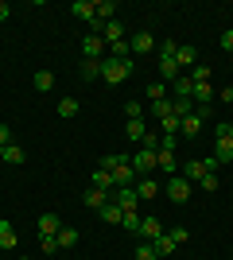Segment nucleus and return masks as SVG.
Listing matches in <instances>:
<instances>
[{
	"label": "nucleus",
	"mask_w": 233,
	"mask_h": 260,
	"mask_svg": "<svg viewBox=\"0 0 233 260\" xmlns=\"http://www.w3.org/2000/svg\"><path fill=\"white\" fill-rule=\"evenodd\" d=\"M97 167H101V171H109L113 179H117V186H132L136 183V171H132V163L124 159V155H101Z\"/></svg>",
	"instance_id": "obj_1"
},
{
	"label": "nucleus",
	"mask_w": 233,
	"mask_h": 260,
	"mask_svg": "<svg viewBox=\"0 0 233 260\" xmlns=\"http://www.w3.org/2000/svg\"><path fill=\"white\" fill-rule=\"evenodd\" d=\"M136 70V58H101V78L109 82V86H121L128 82V74Z\"/></svg>",
	"instance_id": "obj_2"
},
{
	"label": "nucleus",
	"mask_w": 233,
	"mask_h": 260,
	"mask_svg": "<svg viewBox=\"0 0 233 260\" xmlns=\"http://www.w3.org/2000/svg\"><path fill=\"white\" fill-rule=\"evenodd\" d=\"M190 190H194V183H190V179H183V175H171V179H167V186H163V194L171 198L175 206L190 202Z\"/></svg>",
	"instance_id": "obj_3"
},
{
	"label": "nucleus",
	"mask_w": 233,
	"mask_h": 260,
	"mask_svg": "<svg viewBox=\"0 0 233 260\" xmlns=\"http://www.w3.org/2000/svg\"><path fill=\"white\" fill-rule=\"evenodd\" d=\"M82 58H93V62L105 58V39H101V31H89L86 39H82Z\"/></svg>",
	"instance_id": "obj_4"
},
{
	"label": "nucleus",
	"mask_w": 233,
	"mask_h": 260,
	"mask_svg": "<svg viewBox=\"0 0 233 260\" xmlns=\"http://www.w3.org/2000/svg\"><path fill=\"white\" fill-rule=\"evenodd\" d=\"M109 202H117V206H121L124 214H132V210H140V198H136V186H117Z\"/></svg>",
	"instance_id": "obj_5"
},
{
	"label": "nucleus",
	"mask_w": 233,
	"mask_h": 260,
	"mask_svg": "<svg viewBox=\"0 0 233 260\" xmlns=\"http://www.w3.org/2000/svg\"><path fill=\"white\" fill-rule=\"evenodd\" d=\"M175 62H179V70H183V74H190V70L198 66V51H194L190 43H179V54H175Z\"/></svg>",
	"instance_id": "obj_6"
},
{
	"label": "nucleus",
	"mask_w": 233,
	"mask_h": 260,
	"mask_svg": "<svg viewBox=\"0 0 233 260\" xmlns=\"http://www.w3.org/2000/svg\"><path fill=\"white\" fill-rule=\"evenodd\" d=\"M128 163H132V171L140 175V179H144V175H148V171H152V167H155V152H148V148H140V152H136V155H132V159H128Z\"/></svg>",
	"instance_id": "obj_7"
},
{
	"label": "nucleus",
	"mask_w": 233,
	"mask_h": 260,
	"mask_svg": "<svg viewBox=\"0 0 233 260\" xmlns=\"http://www.w3.org/2000/svg\"><path fill=\"white\" fill-rule=\"evenodd\" d=\"M136 233H140V237L144 241H155V237H163V225H159V217H140V225H136Z\"/></svg>",
	"instance_id": "obj_8"
},
{
	"label": "nucleus",
	"mask_w": 233,
	"mask_h": 260,
	"mask_svg": "<svg viewBox=\"0 0 233 260\" xmlns=\"http://www.w3.org/2000/svg\"><path fill=\"white\" fill-rule=\"evenodd\" d=\"M128 51H132V58L136 54H148V51H155V39L148 31H136L132 39H128Z\"/></svg>",
	"instance_id": "obj_9"
},
{
	"label": "nucleus",
	"mask_w": 233,
	"mask_h": 260,
	"mask_svg": "<svg viewBox=\"0 0 233 260\" xmlns=\"http://www.w3.org/2000/svg\"><path fill=\"white\" fill-rule=\"evenodd\" d=\"M93 16H97V23L105 27V23L117 20V4H113V0H93Z\"/></svg>",
	"instance_id": "obj_10"
},
{
	"label": "nucleus",
	"mask_w": 233,
	"mask_h": 260,
	"mask_svg": "<svg viewBox=\"0 0 233 260\" xmlns=\"http://www.w3.org/2000/svg\"><path fill=\"white\" fill-rule=\"evenodd\" d=\"M136 198H140V202H144V198H155V194H159V183H155V179H148V175H144V179H136Z\"/></svg>",
	"instance_id": "obj_11"
},
{
	"label": "nucleus",
	"mask_w": 233,
	"mask_h": 260,
	"mask_svg": "<svg viewBox=\"0 0 233 260\" xmlns=\"http://www.w3.org/2000/svg\"><path fill=\"white\" fill-rule=\"evenodd\" d=\"M70 12H74L78 20H86V23H97V16H93V0H74Z\"/></svg>",
	"instance_id": "obj_12"
},
{
	"label": "nucleus",
	"mask_w": 233,
	"mask_h": 260,
	"mask_svg": "<svg viewBox=\"0 0 233 260\" xmlns=\"http://www.w3.org/2000/svg\"><path fill=\"white\" fill-rule=\"evenodd\" d=\"M101 39H105V47H113V43H121V39H124V27H121V20H113V23H105V27H101Z\"/></svg>",
	"instance_id": "obj_13"
},
{
	"label": "nucleus",
	"mask_w": 233,
	"mask_h": 260,
	"mask_svg": "<svg viewBox=\"0 0 233 260\" xmlns=\"http://www.w3.org/2000/svg\"><path fill=\"white\" fill-rule=\"evenodd\" d=\"M171 89H175V98H187V101H194V82H190L187 74H179L175 82H171Z\"/></svg>",
	"instance_id": "obj_14"
},
{
	"label": "nucleus",
	"mask_w": 233,
	"mask_h": 260,
	"mask_svg": "<svg viewBox=\"0 0 233 260\" xmlns=\"http://www.w3.org/2000/svg\"><path fill=\"white\" fill-rule=\"evenodd\" d=\"M0 249H16V225L8 217H0Z\"/></svg>",
	"instance_id": "obj_15"
},
{
	"label": "nucleus",
	"mask_w": 233,
	"mask_h": 260,
	"mask_svg": "<svg viewBox=\"0 0 233 260\" xmlns=\"http://www.w3.org/2000/svg\"><path fill=\"white\" fill-rule=\"evenodd\" d=\"M124 136L140 144V140L148 136V120H144V117H140V120H128V124H124Z\"/></svg>",
	"instance_id": "obj_16"
},
{
	"label": "nucleus",
	"mask_w": 233,
	"mask_h": 260,
	"mask_svg": "<svg viewBox=\"0 0 233 260\" xmlns=\"http://www.w3.org/2000/svg\"><path fill=\"white\" fill-rule=\"evenodd\" d=\"M214 159L218 163H233V140L225 136V140H214Z\"/></svg>",
	"instance_id": "obj_17"
},
{
	"label": "nucleus",
	"mask_w": 233,
	"mask_h": 260,
	"mask_svg": "<svg viewBox=\"0 0 233 260\" xmlns=\"http://www.w3.org/2000/svg\"><path fill=\"white\" fill-rule=\"evenodd\" d=\"M93 186H97V190H105V194H109V190H117V179H113L109 171H101V167H93Z\"/></svg>",
	"instance_id": "obj_18"
},
{
	"label": "nucleus",
	"mask_w": 233,
	"mask_h": 260,
	"mask_svg": "<svg viewBox=\"0 0 233 260\" xmlns=\"http://www.w3.org/2000/svg\"><path fill=\"white\" fill-rule=\"evenodd\" d=\"M97 214H101V221H109V225H121V217H124V210L117 206V202H105V206H101Z\"/></svg>",
	"instance_id": "obj_19"
},
{
	"label": "nucleus",
	"mask_w": 233,
	"mask_h": 260,
	"mask_svg": "<svg viewBox=\"0 0 233 260\" xmlns=\"http://www.w3.org/2000/svg\"><path fill=\"white\" fill-rule=\"evenodd\" d=\"M152 249H155V256H159V260H167L171 252L179 249V245H175V241H171V237L163 233V237H155V241H152Z\"/></svg>",
	"instance_id": "obj_20"
},
{
	"label": "nucleus",
	"mask_w": 233,
	"mask_h": 260,
	"mask_svg": "<svg viewBox=\"0 0 233 260\" xmlns=\"http://www.w3.org/2000/svg\"><path fill=\"white\" fill-rule=\"evenodd\" d=\"M35 225H39V233H58V229H62V225H58V214H51V210H43Z\"/></svg>",
	"instance_id": "obj_21"
},
{
	"label": "nucleus",
	"mask_w": 233,
	"mask_h": 260,
	"mask_svg": "<svg viewBox=\"0 0 233 260\" xmlns=\"http://www.w3.org/2000/svg\"><path fill=\"white\" fill-rule=\"evenodd\" d=\"M159 74H163L159 82H175V78L183 74V70H179V62H175V58H159Z\"/></svg>",
	"instance_id": "obj_22"
},
{
	"label": "nucleus",
	"mask_w": 233,
	"mask_h": 260,
	"mask_svg": "<svg viewBox=\"0 0 233 260\" xmlns=\"http://www.w3.org/2000/svg\"><path fill=\"white\" fill-rule=\"evenodd\" d=\"M155 167H159V171H167V175H179V167H175V152H155Z\"/></svg>",
	"instance_id": "obj_23"
},
{
	"label": "nucleus",
	"mask_w": 233,
	"mask_h": 260,
	"mask_svg": "<svg viewBox=\"0 0 233 260\" xmlns=\"http://www.w3.org/2000/svg\"><path fill=\"white\" fill-rule=\"evenodd\" d=\"M35 89H39V93H51V89H55V74H51V70H35Z\"/></svg>",
	"instance_id": "obj_24"
},
{
	"label": "nucleus",
	"mask_w": 233,
	"mask_h": 260,
	"mask_svg": "<svg viewBox=\"0 0 233 260\" xmlns=\"http://www.w3.org/2000/svg\"><path fill=\"white\" fill-rule=\"evenodd\" d=\"M105 202H109V194H105V190H97V186H89V190H86V206H89V210H101Z\"/></svg>",
	"instance_id": "obj_25"
},
{
	"label": "nucleus",
	"mask_w": 233,
	"mask_h": 260,
	"mask_svg": "<svg viewBox=\"0 0 233 260\" xmlns=\"http://www.w3.org/2000/svg\"><path fill=\"white\" fill-rule=\"evenodd\" d=\"M101 78V62H93V58H82V82H97Z\"/></svg>",
	"instance_id": "obj_26"
},
{
	"label": "nucleus",
	"mask_w": 233,
	"mask_h": 260,
	"mask_svg": "<svg viewBox=\"0 0 233 260\" xmlns=\"http://www.w3.org/2000/svg\"><path fill=\"white\" fill-rule=\"evenodd\" d=\"M55 241H58V249H74L78 245V229H58Z\"/></svg>",
	"instance_id": "obj_27"
},
{
	"label": "nucleus",
	"mask_w": 233,
	"mask_h": 260,
	"mask_svg": "<svg viewBox=\"0 0 233 260\" xmlns=\"http://www.w3.org/2000/svg\"><path fill=\"white\" fill-rule=\"evenodd\" d=\"M179 132H183V136H198V132H202V120L194 117V113H190V117H183V124H179Z\"/></svg>",
	"instance_id": "obj_28"
},
{
	"label": "nucleus",
	"mask_w": 233,
	"mask_h": 260,
	"mask_svg": "<svg viewBox=\"0 0 233 260\" xmlns=\"http://www.w3.org/2000/svg\"><path fill=\"white\" fill-rule=\"evenodd\" d=\"M179 124H183V120H179L175 113H171V117H163V120H159V136H179Z\"/></svg>",
	"instance_id": "obj_29"
},
{
	"label": "nucleus",
	"mask_w": 233,
	"mask_h": 260,
	"mask_svg": "<svg viewBox=\"0 0 233 260\" xmlns=\"http://www.w3.org/2000/svg\"><path fill=\"white\" fill-rule=\"evenodd\" d=\"M155 54H159V58H175V54H179V39H163V43H155Z\"/></svg>",
	"instance_id": "obj_30"
},
{
	"label": "nucleus",
	"mask_w": 233,
	"mask_h": 260,
	"mask_svg": "<svg viewBox=\"0 0 233 260\" xmlns=\"http://www.w3.org/2000/svg\"><path fill=\"white\" fill-rule=\"evenodd\" d=\"M58 117H62V120L78 117V98H62V101H58Z\"/></svg>",
	"instance_id": "obj_31"
},
{
	"label": "nucleus",
	"mask_w": 233,
	"mask_h": 260,
	"mask_svg": "<svg viewBox=\"0 0 233 260\" xmlns=\"http://www.w3.org/2000/svg\"><path fill=\"white\" fill-rule=\"evenodd\" d=\"M148 101H167V82H152V86H148Z\"/></svg>",
	"instance_id": "obj_32"
},
{
	"label": "nucleus",
	"mask_w": 233,
	"mask_h": 260,
	"mask_svg": "<svg viewBox=\"0 0 233 260\" xmlns=\"http://www.w3.org/2000/svg\"><path fill=\"white\" fill-rule=\"evenodd\" d=\"M109 58H132V51H128V39L113 43V47H109Z\"/></svg>",
	"instance_id": "obj_33"
},
{
	"label": "nucleus",
	"mask_w": 233,
	"mask_h": 260,
	"mask_svg": "<svg viewBox=\"0 0 233 260\" xmlns=\"http://www.w3.org/2000/svg\"><path fill=\"white\" fill-rule=\"evenodd\" d=\"M4 163H23V148L20 144H8V148H4Z\"/></svg>",
	"instance_id": "obj_34"
},
{
	"label": "nucleus",
	"mask_w": 233,
	"mask_h": 260,
	"mask_svg": "<svg viewBox=\"0 0 233 260\" xmlns=\"http://www.w3.org/2000/svg\"><path fill=\"white\" fill-rule=\"evenodd\" d=\"M187 78L194 82V86H198V82H210V66H202V62H198V66H194V70H190Z\"/></svg>",
	"instance_id": "obj_35"
},
{
	"label": "nucleus",
	"mask_w": 233,
	"mask_h": 260,
	"mask_svg": "<svg viewBox=\"0 0 233 260\" xmlns=\"http://www.w3.org/2000/svg\"><path fill=\"white\" fill-rule=\"evenodd\" d=\"M124 117H128V120H140V117H144V105H140V101H124Z\"/></svg>",
	"instance_id": "obj_36"
},
{
	"label": "nucleus",
	"mask_w": 233,
	"mask_h": 260,
	"mask_svg": "<svg viewBox=\"0 0 233 260\" xmlns=\"http://www.w3.org/2000/svg\"><path fill=\"white\" fill-rule=\"evenodd\" d=\"M136 260H159L152 249V241H144V245H136Z\"/></svg>",
	"instance_id": "obj_37"
},
{
	"label": "nucleus",
	"mask_w": 233,
	"mask_h": 260,
	"mask_svg": "<svg viewBox=\"0 0 233 260\" xmlns=\"http://www.w3.org/2000/svg\"><path fill=\"white\" fill-rule=\"evenodd\" d=\"M140 148H148V152H159V132H152V128H148V136L140 140Z\"/></svg>",
	"instance_id": "obj_38"
},
{
	"label": "nucleus",
	"mask_w": 233,
	"mask_h": 260,
	"mask_svg": "<svg viewBox=\"0 0 233 260\" xmlns=\"http://www.w3.org/2000/svg\"><path fill=\"white\" fill-rule=\"evenodd\" d=\"M39 245H43V252H55V249H58L55 233H39Z\"/></svg>",
	"instance_id": "obj_39"
},
{
	"label": "nucleus",
	"mask_w": 233,
	"mask_h": 260,
	"mask_svg": "<svg viewBox=\"0 0 233 260\" xmlns=\"http://www.w3.org/2000/svg\"><path fill=\"white\" fill-rule=\"evenodd\" d=\"M152 113H155L159 120H163V117H171V101H155V105H152Z\"/></svg>",
	"instance_id": "obj_40"
},
{
	"label": "nucleus",
	"mask_w": 233,
	"mask_h": 260,
	"mask_svg": "<svg viewBox=\"0 0 233 260\" xmlns=\"http://www.w3.org/2000/svg\"><path fill=\"white\" fill-rule=\"evenodd\" d=\"M198 186H202V190H206V194H214V190H218V175L210 171V175H206V179H202Z\"/></svg>",
	"instance_id": "obj_41"
},
{
	"label": "nucleus",
	"mask_w": 233,
	"mask_h": 260,
	"mask_svg": "<svg viewBox=\"0 0 233 260\" xmlns=\"http://www.w3.org/2000/svg\"><path fill=\"white\" fill-rule=\"evenodd\" d=\"M121 225L136 233V225H140V214H136V210H132V214H124V217H121Z\"/></svg>",
	"instance_id": "obj_42"
},
{
	"label": "nucleus",
	"mask_w": 233,
	"mask_h": 260,
	"mask_svg": "<svg viewBox=\"0 0 233 260\" xmlns=\"http://www.w3.org/2000/svg\"><path fill=\"white\" fill-rule=\"evenodd\" d=\"M167 237L175 241V245H187V237H190V233H187V229H167Z\"/></svg>",
	"instance_id": "obj_43"
},
{
	"label": "nucleus",
	"mask_w": 233,
	"mask_h": 260,
	"mask_svg": "<svg viewBox=\"0 0 233 260\" xmlns=\"http://www.w3.org/2000/svg\"><path fill=\"white\" fill-rule=\"evenodd\" d=\"M179 136H159V152H175Z\"/></svg>",
	"instance_id": "obj_44"
},
{
	"label": "nucleus",
	"mask_w": 233,
	"mask_h": 260,
	"mask_svg": "<svg viewBox=\"0 0 233 260\" xmlns=\"http://www.w3.org/2000/svg\"><path fill=\"white\" fill-rule=\"evenodd\" d=\"M8 144H12V128L0 120V148H8Z\"/></svg>",
	"instance_id": "obj_45"
},
{
	"label": "nucleus",
	"mask_w": 233,
	"mask_h": 260,
	"mask_svg": "<svg viewBox=\"0 0 233 260\" xmlns=\"http://www.w3.org/2000/svg\"><path fill=\"white\" fill-rule=\"evenodd\" d=\"M194 117H198L202 124H206V120H210V105H194Z\"/></svg>",
	"instance_id": "obj_46"
},
{
	"label": "nucleus",
	"mask_w": 233,
	"mask_h": 260,
	"mask_svg": "<svg viewBox=\"0 0 233 260\" xmlns=\"http://www.w3.org/2000/svg\"><path fill=\"white\" fill-rule=\"evenodd\" d=\"M222 51H233V27H229V31H222Z\"/></svg>",
	"instance_id": "obj_47"
},
{
	"label": "nucleus",
	"mask_w": 233,
	"mask_h": 260,
	"mask_svg": "<svg viewBox=\"0 0 233 260\" xmlns=\"http://www.w3.org/2000/svg\"><path fill=\"white\" fill-rule=\"evenodd\" d=\"M218 98H222V101H225V105H233V86H225V89H222V93H218Z\"/></svg>",
	"instance_id": "obj_48"
},
{
	"label": "nucleus",
	"mask_w": 233,
	"mask_h": 260,
	"mask_svg": "<svg viewBox=\"0 0 233 260\" xmlns=\"http://www.w3.org/2000/svg\"><path fill=\"white\" fill-rule=\"evenodd\" d=\"M8 16H12V4H4V0H0V23L8 20Z\"/></svg>",
	"instance_id": "obj_49"
},
{
	"label": "nucleus",
	"mask_w": 233,
	"mask_h": 260,
	"mask_svg": "<svg viewBox=\"0 0 233 260\" xmlns=\"http://www.w3.org/2000/svg\"><path fill=\"white\" fill-rule=\"evenodd\" d=\"M0 163H4V148H0Z\"/></svg>",
	"instance_id": "obj_50"
},
{
	"label": "nucleus",
	"mask_w": 233,
	"mask_h": 260,
	"mask_svg": "<svg viewBox=\"0 0 233 260\" xmlns=\"http://www.w3.org/2000/svg\"><path fill=\"white\" fill-rule=\"evenodd\" d=\"M229 140H233V124H229Z\"/></svg>",
	"instance_id": "obj_51"
}]
</instances>
